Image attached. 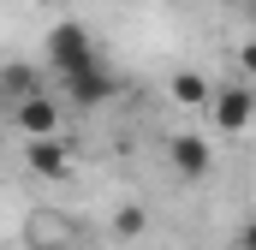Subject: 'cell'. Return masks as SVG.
Wrapping results in <instances>:
<instances>
[{"label":"cell","instance_id":"cell-3","mask_svg":"<svg viewBox=\"0 0 256 250\" xmlns=\"http://www.w3.org/2000/svg\"><path fill=\"white\" fill-rule=\"evenodd\" d=\"M208 125L214 131H226V137H238L244 125H250V90L244 84H220V90H208Z\"/></svg>","mask_w":256,"mask_h":250},{"label":"cell","instance_id":"cell-6","mask_svg":"<svg viewBox=\"0 0 256 250\" xmlns=\"http://www.w3.org/2000/svg\"><path fill=\"white\" fill-rule=\"evenodd\" d=\"M208 90H214V84H202L196 72H179V84H173V96H179V102H191V108L208 102Z\"/></svg>","mask_w":256,"mask_h":250},{"label":"cell","instance_id":"cell-2","mask_svg":"<svg viewBox=\"0 0 256 250\" xmlns=\"http://www.w3.org/2000/svg\"><path fill=\"white\" fill-rule=\"evenodd\" d=\"M12 125H18V137H66V114L48 90H24L12 108Z\"/></svg>","mask_w":256,"mask_h":250},{"label":"cell","instance_id":"cell-5","mask_svg":"<svg viewBox=\"0 0 256 250\" xmlns=\"http://www.w3.org/2000/svg\"><path fill=\"white\" fill-rule=\"evenodd\" d=\"M24 161H30L36 179H66V173H72V149H66V137H24Z\"/></svg>","mask_w":256,"mask_h":250},{"label":"cell","instance_id":"cell-7","mask_svg":"<svg viewBox=\"0 0 256 250\" xmlns=\"http://www.w3.org/2000/svg\"><path fill=\"white\" fill-rule=\"evenodd\" d=\"M232 250H250V232H238V238H232Z\"/></svg>","mask_w":256,"mask_h":250},{"label":"cell","instance_id":"cell-4","mask_svg":"<svg viewBox=\"0 0 256 250\" xmlns=\"http://www.w3.org/2000/svg\"><path fill=\"white\" fill-rule=\"evenodd\" d=\"M167 161H173L179 179H208V173H214L208 137H196V131H173V137H167Z\"/></svg>","mask_w":256,"mask_h":250},{"label":"cell","instance_id":"cell-1","mask_svg":"<svg viewBox=\"0 0 256 250\" xmlns=\"http://www.w3.org/2000/svg\"><path fill=\"white\" fill-rule=\"evenodd\" d=\"M48 66L66 84V102L72 108H102L114 102L120 78H114V60L102 54V42L84 30V24H54L48 30Z\"/></svg>","mask_w":256,"mask_h":250}]
</instances>
